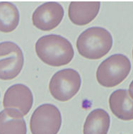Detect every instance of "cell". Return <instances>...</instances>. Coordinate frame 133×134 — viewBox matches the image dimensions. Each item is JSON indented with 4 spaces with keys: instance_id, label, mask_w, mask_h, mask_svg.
I'll list each match as a JSON object with an SVG mask.
<instances>
[{
    "instance_id": "8",
    "label": "cell",
    "mask_w": 133,
    "mask_h": 134,
    "mask_svg": "<svg viewBox=\"0 0 133 134\" xmlns=\"http://www.w3.org/2000/svg\"><path fill=\"white\" fill-rule=\"evenodd\" d=\"M64 14L65 11L60 4L49 2L40 5L34 11L32 22L37 29L43 31H50L59 26Z\"/></svg>"
},
{
    "instance_id": "4",
    "label": "cell",
    "mask_w": 133,
    "mask_h": 134,
    "mask_svg": "<svg viewBox=\"0 0 133 134\" xmlns=\"http://www.w3.org/2000/svg\"><path fill=\"white\" fill-rule=\"evenodd\" d=\"M82 79L77 71L64 69L57 72L52 77L49 84L51 95L60 102H67L79 91Z\"/></svg>"
},
{
    "instance_id": "12",
    "label": "cell",
    "mask_w": 133,
    "mask_h": 134,
    "mask_svg": "<svg viewBox=\"0 0 133 134\" xmlns=\"http://www.w3.org/2000/svg\"><path fill=\"white\" fill-rule=\"evenodd\" d=\"M26 133V124L24 117L5 109L0 112V134Z\"/></svg>"
},
{
    "instance_id": "10",
    "label": "cell",
    "mask_w": 133,
    "mask_h": 134,
    "mask_svg": "<svg viewBox=\"0 0 133 134\" xmlns=\"http://www.w3.org/2000/svg\"><path fill=\"white\" fill-rule=\"evenodd\" d=\"M109 107L112 113L123 121L133 120V99L126 90H118L109 98Z\"/></svg>"
},
{
    "instance_id": "9",
    "label": "cell",
    "mask_w": 133,
    "mask_h": 134,
    "mask_svg": "<svg viewBox=\"0 0 133 134\" xmlns=\"http://www.w3.org/2000/svg\"><path fill=\"white\" fill-rule=\"evenodd\" d=\"M99 2H72L70 4L68 16L77 26H85L96 17L99 12Z\"/></svg>"
},
{
    "instance_id": "5",
    "label": "cell",
    "mask_w": 133,
    "mask_h": 134,
    "mask_svg": "<svg viewBox=\"0 0 133 134\" xmlns=\"http://www.w3.org/2000/svg\"><path fill=\"white\" fill-rule=\"evenodd\" d=\"M62 125V115L53 104H44L35 110L30 120L32 134H57Z\"/></svg>"
},
{
    "instance_id": "11",
    "label": "cell",
    "mask_w": 133,
    "mask_h": 134,
    "mask_svg": "<svg viewBox=\"0 0 133 134\" xmlns=\"http://www.w3.org/2000/svg\"><path fill=\"white\" fill-rule=\"evenodd\" d=\"M110 124V116L105 110H93L86 119L83 134H108Z\"/></svg>"
},
{
    "instance_id": "7",
    "label": "cell",
    "mask_w": 133,
    "mask_h": 134,
    "mask_svg": "<svg viewBox=\"0 0 133 134\" xmlns=\"http://www.w3.org/2000/svg\"><path fill=\"white\" fill-rule=\"evenodd\" d=\"M33 96L27 86L16 84L11 86L4 96L3 107L5 110L24 117L31 109Z\"/></svg>"
},
{
    "instance_id": "3",
    "label": "cell",
    "mask_w": 133,
    "mask_h": 134,
    "mask_svg": "<svg viewBox=\"0 0 133 134\" xmlns=\"http://www.w3.org/2000/svg\"><path fill=\"white\" fill-rule=\"evenodd\" d=\"M130 70L128 58L123 54H114L100 64L96 71L97 81L103 87H114L125 80Z\"/></svg>"
},
{
    "instance_id": "15",
    "label": "cell",
    "mask_w": 133,
    "mask_h": 134,
    "mask_svg": "<svg viewBox=\"0 0 133 134\" xmlns=\"http://www.w3.org/2000/svg\"><path fill=\"white\" fill-rule=\"evenodd\" d=\"M132 57H133V49H132Z\"/></svg>"
},
{
    "instance_id": "14",
    "label": "cell",
    "mask_w": 133,
    "mask_h": 134,
    "mask_svg": "<svg viewBox=\"0 0 133 134\" xmlns=\"http://www.w3.org/2000/svg\"><path fill=\"white\" fill-rule=\"evenodd\" d=\"M129 95L132 99H133V80L132 81V82L130 83V87H129Z\"/></svg>"
},
{
    "instance_id": "1",
    "label": "cell",
    "mask_w": 133,
    "mask_h": 134,
    "mask_svg": "<svg viewBox=\"0 0 133 134\" xmlns=\"http://www.w3.org/2000/svg\"><path fill=\"white\" fill-rule=\"evenodd\" d=\"M35 50L40 60L53 67L67 65L74 55L72 43L60 35L50 34L41 37L36 43Z\"/></svg>"
},
{
    "instance_id": "6",
    "label": "cell",
    "mask_w": 133,
    "mask_h": 134,
    "mask_svg": "<svg viewBox=\"0 0 133 134\" xmlns=\"http://www.w3.org/2000/svg\"><path fill=\"white\" fill-rule=\"evenodd\" d=\"M24 58L21 49L13 42L0 43V80H11L23 69Z\"/></svg>"
},
{
    "instance_id": "13",
    "label": "cell",
    "mask_w": 133,
    "mask_h": 134,
    "mask_svg": "<svg viewBox=\"0 0 133 134\" xmlns=\"http://www.w3.org/2000/svg\"><path fill=\"white\" fill-rule=\"evenodd\" d=\"M19 12L13 3L0 2V31L10 33L14 31L19 26Z\"/></svg>"
},
{
    "instance_id": "2",
    "label": "cell",
    "mask_w": 133,
    "mask_h": 134,
    "mask_svg": "<svg viewBox=\"0 0 133 134\" xmlns=\"http://www.w3.org/2000/svg\"><path fill=\"white\" fill-rule=\"evenodd\" d=\"M113 43V37L108 30L102 27H91L78 37L77 48L85 58L99 60L108 53Z\"/></svg>"
},
{
    "instance_id": "16",
    "label": "cell",
    "mask_w": 133,
    "mask_h": 134,
    "mask_svg": "<svg viewBox=\"0 0 133 134\" xmlns=\"http://www.w3.org/2000/svg\"><path fill=\"white\" fill-rule=\"evenodd\" d=\"M0 96H1V95H0Z\"/></svg>"
}]
</instances>
